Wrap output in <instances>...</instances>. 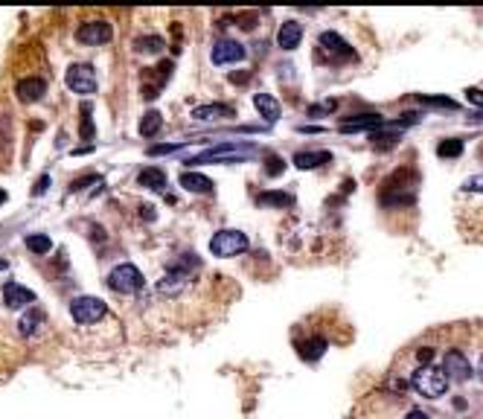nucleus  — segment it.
<instances>
[{
  "label": "nucleus",
  "mask_w": 483,
  "mask_h": 419,
  "mask_svg": "<svg viewBox=\"0 0 483 419\" xmlns=\"http://www.w3.org/2000/svg\"><path fill=\"white\" fill-rule=\"evenodd\" d=\"M6 268H9V262H6V260H0V271H6Z\"/></svg>",
  "instance_id": "4c0bfd02"
},
{
  "label": "nucleus",
  "mask_w": 483,
  "mask_h": 419,
  "mask_svg": "<svg viewBox=\"0 0 483 419\" xmlns=\"http://www.w3.org/2000/svg\"><path fill=\"white\" fill-rule=\"evenodd\" d=\"M437 155L440 157H460L463 155V140H443L440 146H437Z\"/></svg>",
  "instance_id": "b1692460"
},
{
  "label": "nucleus",
  "mask_w": 483,
  "mask_h": 419,
  "mask_svg": "<svg viewBox=\"0 0 483 419\" xmlns=\"http://www.w3.org/2000/svg\"><path fill=\"white\" fill-rule=\"evenodd\" d=\"M47 187H50V178H47V175H41V178H38V184H35V189H32V192H35V196H44V192H47Z\"/></svg>",
  "instance_id": "72a5a7b5"
},
{
  "label": "nucleus",
  "mask_w": 483,
  "mask_h": 419,
  "mask_svg": "<svg viewBox=\"0 0 483 419\" xmlns=\"http://www.w3.org/2000/svg\"><path fill=\"white\" fill-rule=\"evenodd\" d=\"M294 198L288 196V192H265V196L260 198V204H268V207H288Z\"/></svg>",
  "instance_id": "a878e982"
},
{
  "label": "nucleus",
  "mask_w": 483,
  "mask_h": 419,
  "mask_svg": "<svg viewBox=\"0 0 483 419\" xmlns=\"http://www.w3.org/2000/svg\"><path fill=\"white\" fill-rule=\"evenodd\" d=\"M431 358H434V349H420V361H422V367L431 364Z\"/></svg>",
  "instance_id": "f704fd0d"
},
{
  "label": "nucleus",
  "mask_w": 483,
  "mask_h": 419,
  "mask_svg": "<svg viewBox=\"0 0 483 419\" xmlns=\"http://www.w3.org/2000/svg\"><path fill=\"white\" fill-rule=\"evenodd\" d=\"M70 315H73L76 324L90 326V324H96V320L105 317V303L100 297H76L70 303Z\"/></svg>",
  "instance_id": "39448f33"
},
{
  "label": "nucleus",
  "mask_w": 483,
  "mask_h": 419,
  "mask_svg": "<svg viewBox=\"0 0 483 419\" xmlns=\"http://www.w3.org/2000/svg\"><path fill=\"white\" fill-rule=\"evenodd\" d=\"M143 283H146V277H143V271L132 262H122L117 268H111V274H108V288L117 294H134L143 288Z\"/></svg>",
  "instance_id": "f03ea898"
},
{
  "label": "nucleus",
  "mask_w": 483,
  "mask_h": 419,
  "mask_svg": "<svg viewBox=\"0 0 483 419\" xmlns=\"http://www.w3.org/2000/svg\"><path fill=\"white\" fill-rule=\"evenodd\" d=\"M405 419H428V413H422V411H411Z\"/></svg>",
  "instance_id": "c9c22d12"
},
{
  "label": "nucleus",
  "mask_w": 483,
  "mask_h": 419,
  "mask_svg": "<svg viewBox=\"0 0 483 419\" xmlns=\"http://www.w3.org/2000/svg\"><path fill=\"white\" fill-rule=\"evenodd\" d=\"M140 187H149V189H155V192H164L166 189V175L164 172H160V169H143L140 172Z\"/></svg>",
  "instance_id": "412c9836"
},
{
  "label": "nucleus",
  "mask_w": 483,
  "mask_h": 419,
  "mask_svg": "<svg viewBox=\"0 0 483 419\" xmlns=\"http://www.w3.org/2000/svg\"><path fill=\"white\" fill-rule=\"evenodd\" d=\"M15 90H18V96H21L24 102H38L41 96L47 93V82H44V79H38V76H32V79H21L18 88H15Z\"/></svg>",
  "instance_id": "4468645a"
},
{
  "label": "nucleus",
  "mask_w": 483,
  "mask_h": 419,
  "mask_svg": "<svg viewBox=\"0 0 483 419\" xmlns=\"http://www.w3.org/2000/svg\"><path fill=\"white\" fill-rule=\"evenodd\" d=\"M41 320H44V315L35 309V312H26L24 317H21V335H32V332H35L38 329V324H41Z\"/></svg>",
  "instance_id": "393cba45"
},
{
  "label": "nucleus",
  "mask_w": 483,
  "mask_h": 419,
  "mask_svg": "<svg viewBox=\"0 0 483 419\" xmlns=\"http://www.w3.org/2000/svg\"><path fill=\"white\" fill-rule=\"evenodd\" d=\"M3 300L9 309H24V306L35 303V292H29V288H24L21 283H6L3 285Z\"/></svg>",
  "instance_id": "9b49d317"
},
{
  "label": "nucleus",
  "mask_w": 483,
  "mask_h": 419,
  "mask_svg": "<svg viewBox=\"0 0 483 419\" xmlns=\"http://www.w3.org/2000/svg\"><path fill=\"white\" fill-rule=\"evenodd\" d=\"M137 50H140V53H160V50H164V38H157V35L140 38V41H137Z\"/></svg>",
  "instance_id": "bb28decb"
},
{
  "label": "nucleus",
  "mask_w": 483,
  "mask_h": 419,
  "mask_svg": "<svg viewBox=\"0 0 483 419\" xmlns=\"http://www.w3.org/2000/svg\"><path fill=\"white\" fill-rule=\"evenodd\" d=\"M443 373H445L448 379H454V381H469V376H472V364H469V358H466L460 349H452V352L445 356Z\"/></svg>",
  "instance_id": "0eeeda50"
},
{
  "label": "nucleus",
  "mask_w": 483,
  "mask_h": 419,
  "mask_svg": "<svg viewBox=\"0 0 483 419\" xmlns=\"http://www.w3.org/2000/svg\"><path fill=\"white\" fill-rule=\"evenodd\" d=\"M160 125H164V120H160L157 111H146V114H143V120H140V134H143V137H155V134L160 132Z\"/></svg>",
  "instance_id": "4be33fe9"
},
{
  "label": "nucleus",
  "mask_w": 483,
  "mask_h": 419,
  "mask_svg": "<svg viewBox=\"0 0 483 419\" xmlns=\"http://www.w3.org/2000/svg\"><path fill=\"white\" fill-rule=\"evenodd\" d=\"M143 216H146V219H155V207H143Z\"/></svg>",
  "instance_id": "e433bc0d"
},
{
  "label": "nucleus",
  "mask_w": 483,
  "mask_h": 419,
  "mask_svg": "<svg viewBox=\"0 0 483 419\" xmlns=\"http://www.w3.org/2000/svg\"><path fill=\"white\" fill-rule=\"evenodd\" d=\"M268 164H271V166H268V175H280V172H283V160H280V157H274V155H271V157H268Z\"/></svg>",
  "instance_id": "473e14b6"
},
{
  "label": "nucleus",
  "mask_w": 483,
  "mask_h": 419,
  "mask_svg": "<svg viewBox=\"0 0 483 419\" xmlns=\"http://www.w3.org/2000/svg\"><path fill=\"white\" fill-rule=\"evenodd\" d=\"M210 58H213V64H233V61H242V58H245V47H242L239 41L221 38V41H216Z\"/></svg>",
  "instance_id": "6e6552de"
},
{
  "label": "nucleus",
  "mask_w": 483,
  "mask_h": 419,
  "mask_svg": "<svg viewBox=\"0 0 483 419\" xmlns=\"http://www.w3.org/2000/svg\"><path fill=\"white\" fill-rule=\"evenodd\" d=\"M178 184L187 192H198V196H210V192H213V181L207 178V175H201V172H181Z\"/></svg>",
  "instance_id": "ddd939ff"
},
{
  "label": "nucleus",
  "mask_w": 483,
  "mask_h": 419,
  "mask_svg": "<svg viewBox=\"0 0 483 419\" xmlns=\"http://www.w3.org/2000/svg\"><path fill=\"white\" fill-rule=\"evenodd\" d=\"M326 347H329V344L324 341V338H312V341H300V344H297L303 361H317V358L326 352Z\"/></svg>",
  "instance_id": "aec40b11"
},
{
  "label": "nucleus",
  "mask_w": 483,
  "mask_h": 419,
  "mask_svg": "<svg viewBox=\"0 0 483 419\" xmlns=\"http://www.w3.org/2000/svg\"><path fill=\"white\" fill-rule=\"evenodd\" d=\"M253 105H256V111L268 120V122H277L280 120V102L274 100L271 93H256L253 96Z\"/></svg>",
  "instance_id": "f3484780"
},
{
  "label": "nucleus",
  "mask_w": 483,
  "mask_h": 419,
  "mask_svg": "<svg viewBox=\"0 0 483 419\" xmlns=\"http://www.w3.org/2000/svg\"><path fill=\"white\" fill-rule=\"evenodd\" d=\"M477 370H480V376H483V358H480V367H477Z\"/></svg>",
  "instance_id": "ea45409f"
},
{
  "label": "nucleus",
  "mask_w": 483,
  "mask_h": 419,
  "mask_svg": "<svg viewBox=\"0 0 483 419\" xmlns=\"http://www.w3.org/2000/svg\"><path fill=\"white\" fill-rule=\"evenodd\" d=\"M329 160H332L329 152H297L294 155V166L297 169H317V166L329 164Z\"/></svg>",
  "instance_id": "6ab92c4d"
},
{
  "label": "nucleus",
  "mask_w": 483,
  "mask_h": 419,
  "mask_svg": "<svg viewBox=\"0 0 483 419\" xmlns=\"http://www.w3.org/2000/svg\"><path fill=\"white\" fill-rule=\"evenodd\" d=\"M256 155V146L253 143H221V146H213V149H204L201 155L189 157L187 164L196 166V164H242Z\"/></svg>",
  "instance_id": "f257e3e1"
},
{
  "label": "nucleus",
  "mask_w": 483,
  "mask_h": 419,
  "mask_svg": "<svg viewBox=\"0 0 483 419\" xmlns=\"http://www.w3.org/2000/svg\"><path fill=\"white\" fill-rule=\"evenodd\" d=\"M79 44H105L111 41V24L108 21H88L79 29Z\"/></svg>",
  "instance_id": "1a4fd4ad"
},
{
  "label": "nucleus",
  "mask_w": 483,
  "mask_h": 419,
  "mask_svg": "<svg viewBox=\"0 0 483 419\" xmlns=\"http://www.w3.org/2000/svg\"><path fill=\"white\" fill-rule=\"evenodd\" d=\"M320 47L335 58H356V50H352L338 32H324V35H320Z\"/></svg>",
  "instance_id": "f8f14e48"
},
{
  "label": "nucleus",
  "mask_w": 483,
  "mask_h": 419,
  "mask_svg": "<svg viewBox=\"0 0 483 419\" xmlns=\"http://www.w3.org/2000/svg\"><path fill=\"white\" fill-rule=\"evenodd\" d=\"M26 248L32 253H50L53 242H50V236H44V233H32V236H26Z\"/></svg>",
  "instance_id": "5701e85b"
},
{
  "label": "nucleus",
  "mask_w": 483,
  "mask_h": 419,
  "mask_svg": "<svg viewBox=\"0 0 483 419\" xmlns=\"http://www.w3.org/2000/svg\"><path fill=\"white\" fill-rule=\"evenodd\" d=\"M82 137L93 140V120H90V105L82 108Z\"/></svg>",
  "instance_id": "c85d7f7f"
},
{
  "label": "nucleus",
  "mask_w": 483,
  "mask_h": 419,
  "mask_svg": "<svg viewBox=\"0 0 483 419\" xmlns=\"http://www.w3.org/2000/svg\"><path fill=\"white\" fill-rule=\"evenodd\" d=\"M425 105H434V108H448V111H457V102L448 100V96H420Z\"/></svg>",
  "instance_id": "cd10ccee"
},
{
  "label": "nucleus",
  "mask_w": 483,
  "mask_h": 419,
  "mask_svg": "<svg viewBox=\"0 0 483 419\" xmlns=\"http://www.w3.org/2000/svg\"><path fill=\"white\" fill-rule=\"evenodd\" d=\"M373 128H384V120L379 114H367V117H352L341 122V132L352 134V132H373Z\"/></svg>",
  "instance_id": "2eb2a0df"
},
{
  "label": "nucleus",
  "mask_w": 483,
  "mask_h": 419,
  "mask_svg": "<svg viewBox=\"0 0 483 419\" xmlns=\"http://www.w3.org/2000/svg\"><path fill=\"white\" fill-rule=\"evenodd\" d=\"M466 100H469L472 105H477V108H483V90H475V88H469V90H466Z\"/></svg>",
  "instance_id": "2f4dec72"
},
{
  "label": "nucleus",
  "mask_w": 483,
  "mask_h": 419,
  "mask_svg": "<svg viewBox=\"0 0 483 419\" xmlns=\"http://www.w3.org/2000/svg\"><path fill=\"white\" fill-rule=\"evenodd\" d=\"M3 201H6V192H3V189H0V204H3Z\"/></svg>",
  "instance_id": "58836bf2"
},
{
  "label": "nucleus",
  "mask_w": 483,
  "mask_h": 419,
  "mask_svg": "<svg viewBox=\"0 0 483 419\" xmlns=\"http://www.w3.org/2000/svg\"><path fill=\"white\" fill-rule=\"evenodd\" d=\"M221 117H233V108L230 105H198L192 111V120H201V122L221 120Z\"/></svg>",
  "instance_id": "a211bd4d"
},
{
  "label": "nucleus",
  "mask_w": 483,
  "mask_h": 419,
  "mask_svg": "<svg viewBox=\"0 0 483 419\" xmlns=\"http://www.w3.org/2000/svg\"><path fill=\"white\" fill-rule=\"evenodd\" d=\"M64 82H68V88L73 93H82V96L96 93V73H93L90 64H73L68 70V76H64Z\"/></svg>",
  "instance_id": "423d86ee"
},
{
  "label": "nucleus",
  "mask_w": 483,
  "mask_h": 419,
  "mask_svg": "<svg viewBox=\"0 0 483 419\" xmlns=\"http://www.w3.org/2000/svg\"><path fill=\"white\" fill-rule=\"evenodd\" d=\"M300 38H303V26L297 21H285L277 32V44L283 47V50H294V47H300Z\"/></svg>",
  "instance_id": "dca6fc26"
},
{
  "label": "nucleus",
  "mask_w": 483,
  "mask_h": 419,
  "mask_svg": "<svg viewBox=\"0 0 483 419\" xmlns=\"http://www.w3.org/2000/svg\"><path fill=\"white\" fill-rule=\"evenodd\" d=\"M413 388L420 390L422 396H428V399H437V396H443L445 388H448V376L443 373L440 367L425 364V367H420V370L413 373Z\"/></svg>",
  "instance_id": "7ed1b4c3"
},
{
  "label": "nucleus",
  "mask_w": 483,
  "mask_h": 419,
  "mask_svg": "<svg viewBox=\"0 0 483 419\" xmlns=\"http://www.w3.org/2000/svg\"><path fill=\"white\" fill-rule=\"evenodd\" d=\"M184 146H187V143H164V146H152L149 155H152V157H157V155H172V152L184 149Z\"/></svg>",
  "instance_id": "c756f323"
},
{
  "label": "nucleus",
  "mask_w": 483,
  "mask_h": 419,
  "mask_svg": "<svg viewBox=\"0 0 483 419\" xmlns=\"http://www.w3.org/2000/svg\"><path fill=\"white\" fill-rule=\"evenodd\" d=\"M210 251L216 256H236L242 251H248V236L242 230H219L210 239Z\"/></svg>",
  "instance_id": "20e7f679"
},
{
  "label": "nucleus",
  "mask_w": 483,
  "mask_h": 419,
  "mask_svg": "<svg viewBox=\"0 0 483 419\" xmlns=\"http://www.w3.org/2000/svg\"><path fill=\"white\" fill-rule=\"evenodd\" d=\"M466 192H483V175H475V178H469L463 184Z\"/></svg>",
  "instance_id": "7c9ffc66"
},
{
  "label": "nucleus",
  "mask_w": 483,
  "mask_h": 419,
  "mask_svg": "<svg viewBox=\"0 0 483 419\" xmlns=\"http://www.w3.org/2000/svg\"><path fill=\"white\" fill-rule=\"evenodd\" d=\"M189 265H192V262H184V265H178V268H172L166 277L157 283V292H160V294H178L181 288L187 285V277H189L187 268H189Z\"/></svg>",
  "instance_id": "9d476101"
}]
</instances>
